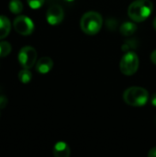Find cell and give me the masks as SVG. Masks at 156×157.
Segmentation results:
<instances>
[{"mask_svg":"<svg viewBox=\"0 0 156 157\" xmlns=\"http://www.w3.org/2000/svg\"><path fill=\"white\" fill-rule=\"evenodd\" d=\"M153 8L154 6L150 0H136L129 6L128 14L132 20L142 22L151 15Z\"/></svg>","mask_w":156,"mask_h":157,"instance_id":"obj_1","label":"cell"},{"mask_svg":"<svg viewBox=\"0 0 156 157\" xmlns=\"http://www.w3.org/2000/svg\"><path fill=\"white\" fill-rule=\"evenodd\" d=\"M103 18L101 15L95 11L86 12L81 18L80 26L82 30L88 35L97 34L102 28Z\"/></svg>","mask_w":156,"mask_h":157,"instance_id":"obj_2","label":"cell"},{"mask_svg":"<svg viewBox=\"0 0 156 157\" xmlns=\"http://www.w3.org/2000/svg\"><path fill=\"white\" fill-rule=\"evenodd\" d=\"M149 98L148 92L143 88L138 86H132L125 90L123 94L124 101L132 107H142L144 106Z\"/></svg>","mask_w":156,"mask_h":157,"instance_id":"obj_3","label":"cell"},{"mask_svg":"<svg viewBox=\"0 0 156 157\" xmlns=\"http://www.w3.org/2000/svg\"><path fill=\"white\" fill-rule=\"evenodd\" d=\"M139 67V57L133 52H127L121 59L120 68L122 74L126 75H131L138 70Z\"/></svg>","mask_w":156,"mask_h":157,"instance_id":"obj_4","label":"cell"},{"mask_svg":"<svg viewBox=\"0 0 156 157\" xmlns=\"http://www.w3.org/2000/svg\"><path fill=\"white\" fill-rule=\"evenodd\" d=\"M18 62L23 68H31L37 60V52L31 46L22 47L18 52L17 56Z\"/></svg>","mask_w":156,"mask_h":157,"instance_id":"obj_5","label":"cell"},{"mask_svg":"<svg viewBox=\"0 0 156 157\" xmlns=\"http://www.w3.org/2000/svg\"><path fill=\"white\" fill-rule=\"evenodd\" d=\"M13 26L15 30L24 36L30 35L34 30L33 21L26 16H18L14 19Z\"/></svg>","mask_w":156,"mask_h":157,"instance_id":"obj_6","label":"cell"},{"mask_svg":"<svg viewBox=\"0 0 156 157\" xmlns=\"http://www.w3.org/2000/svg\"><path fill=\"white\" fill-rule=\"evenodd\" d=\"M64 13L61 6L59 5H52L49 7L46 13V18L49 24L54 26L61 23L63 19Z\"/></svg>","mask_w":156,"mask_h":157,"instance_id":"obj_7","label":"cell"},{"mask_svg":"<svg viewBox=\"0 0 156 157\" xmlns=\"http://www.w3.org/2000/svg\"><path fill=\"white\" fill-rule=\"evenodd\" d=\"M53 62L49 57H41L36 64V70L40 74H47L51 70Z\"/></svg>","mask_w":156,"mask_h":157,"instance_id":"obj_8","label":"cell"},{"mask_svg":"<svg viewBox=\"0 0 156 157\" xmlns=\"http://www.w3.org/2000/svg\"><path fill=\"white\" fill-rule=\"evenodd\" d=\"M53 155L56 157H69L70 148L64 142H58L53 147Z\"/></svg>","mask_w":156,"mask_h":157,"instance_id":"obj_9","label":"cell"},{"mask_svg":"<svg viewBox=\"0 0 156 157\" xmlns=\"http://www.w3.org/2000/svg\"><path fill=\"white\" fill-rule=\"evenodd\" d=\"M11 29L10 20L6 16H0V40L6 38Z\"/></svg>","mask_w":156,"mask_h":157,"instance_id":"obj_10","label":"cell"},{"mask_svg":"<svg viewBox=\"0 0 156 157\" xmlns=\"http://www.w3.org/2000/svg\"><path fill=\"white\" fill-rule=\"evenodd\" d=\"M136 29H137L136 25L131 23V22H125L120 28V33L122 35H124V36H131V35H132L136 31Z\"/></svg>","mask_w":156,"mask_h":157,"instance_id":"obj_11","label":"cell"},{"mask_svg":"<svg viewBox=\"0 0 156 157\" xmlns=\"http://www.w3.org/2000/svg\"><path fill=\"white\" fill-rule=\"evenodd\" d=\"M9 10L13 14H19L23 10V4L20 0H11L8 5Z\"/></svg>","mask_w":156,"mask_h":157,"instance_id":"obj_12","label":"cell"},{"mask_svg":"<svg viewBox=\"0 0 156 157\" xmlns=\"http://www.w3.org/2000/svg\"><path fill=\"white\" fill-rule=\"evenodd\" d=\"M31 78H32V74L27 68H23L18 73V79L22 84H29L31 81Z\"/></svg>","mask_w":156,"mask_h":157,"instance_id":"obj_13","label":"cell"},{"mask_svg":"<svg viewBox=\"0 0 156 157\" xmlns=\"http://www.w3.org/2000/svg\"><path fill=\"white\" fill-rule=\"evenodd\" d=\"M12 50V47L7 41H0V58L7 56Z\"/></svg>","mask_w":156,"mask_h":157,"instance_id":"obj_14","label":"cell"},{"mask_svg":"<svg viewBox=\"0 0 156 157\" xmlns=\"http://www.w3.org/2000/svg\"><path fill=\"white\" fill-rule=\"evenodd\" d=\"M29 6L33 9H38L44 4V0H27Z\"/></svg>","mask_w":156,"mask_h":157,"instance_id":"obj_15","label":"cell"},{"mask_svg":"<svg viewBox=\"0 0 156 157\" xmlns=\"http://www.w3.org/2000/svg\"><path fill=\"white\" fill-rule=\"evenodd\" d=\"M7 98L6 96H0V109H5L7 105Z\"/></svg>","mask_w":156,"mask_h":157,"instance_id":"obj_16","label":"cell"},{"mask_svg":"<svg viewBox=\"0 0 156 157\" xmlns=\"http://www.w3.org/2000/svg\"><path fill=\"white\" fill-rule=\"evenodd\" d=\"M148 156L156 157V147H154L153 149H151V150H150V152L148 153Z\"/></svg>","mask_w":156,"mask_h":157,"instance_id":"obj_17","label":"cell"},{"mask_svg":"<svg viewBox=\"0 0 156 157\" xmlns=\"http://www.w3.org/2000/svg\"><path fill=\"white\" fill-rule=\"evenodd\" d=\"M151 60H152V62L154 64H156V50L152 52V54H151Z\"/></svg>","mask_w":156,"mask_h":157,"instance_id":"obj_18","label":"cell"},{"mask_svg":"<svg viewBox=\"0 0 156 157\" xmlns=\"http://www.w3.org/2000/svg\"><path fill=\"white\" fill-rule=\"evenodd\" d=\"M152 104H153V106H154L156 107V94H154V96H153V98H152Z\"/></svg>","mask_w":156,"mask_h":157,"instance_id":"obj_19","label":"cell"},{"mask_svg":"<svg viewBox=\"0 0 156 157\" xmlns=\"http://www.w3.org/2000/svg\"><path fill=\"white\" fill-rule=\"evenodd\" d=\"M154 29H156V17L154 18Z\"/></svg>","mask_w":156,"mask_h":157,"instance_id":"obj_20","label":"cell"},{"mask_svg":"<svg viewBox=\"0 0 156 157\" xmlns=\"http://www.w3.org/2000/svg\"><path fill=\"white\" fill-rule=\"evenodd\" d=\"M64 1H67V2H72V1H74V0H64Z\"/></svg>","mask_w":156,"mask_h":157,"instance_id":"obj_21","label":"cell"},{"mask_svg":"<svg viewBox=\"0 0 156 157\" xmlns=\"http://www.w3.org/2000/svg\"><path fill=\"white\" fill-rule=\"evenodd\" d=\"M0 116H1V113H0Z\"/></svg>","mask_w":156,"mask_h":157,"instance_id":"obj_22","label":"cell"}]
</instances>
